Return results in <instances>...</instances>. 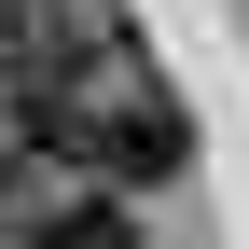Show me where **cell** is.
<instances>
[{
    "mask_svg": "<svg viewBox=\"0 0 249 249\" xmlns=\"http://www.w3.org/2000/svg\"><path fill=\"white\" fill-rule=\"evenodd\" d=\"M97 194H166L180 166H194V111H180V83H152V55H124V70H97L70 111H55V139Z\"/></svg>",
    "mask_w": 249,
    "mask_h": 249,
    "instance_id": "cell-1",
    "label": "cell"
},
{
    "mask_svg": "<svg viewBox=\"0 0 249 249\" xmlns=\"http://www.w3.org/2000/svg\"><path fill=\"white\" fill-rule=\"evenodd\" d=\"M14 249H152V235H139V194L70 180V194H42V208L14 222Z\"/></svg>",
    "mask_w": 249,
    "mask_h": 249,
    "instance_id": "cell-2",
    "label": "cell"
},
{
    "mask_svg": "<svg viewBox=\"0 0 249 249\" xmlns=\"http://www.w3.org/2000/svg\"><path fill=\"white\" fill-rule=\"evenodd\" d=\"M28 208H42V194H28V139H14V124H0V235H14Z\"/></svg>",
    "mask_w": 249,
    "mask_h": 249,
    "instance_id": "cell-3",
    "label": "cell"
}]
</instances>
